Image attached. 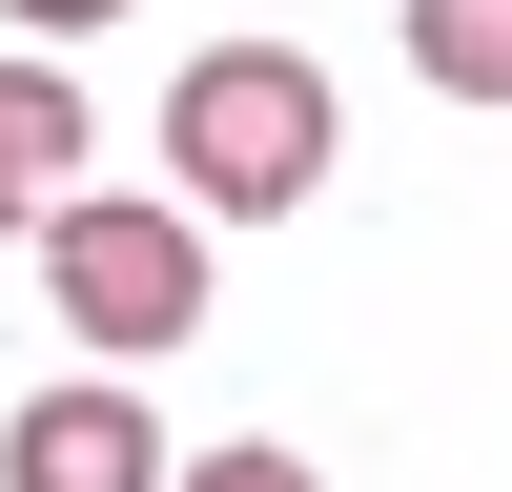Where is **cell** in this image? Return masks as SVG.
<instances>
[{
	"label": "cell",
	"mask_w": 512,
	"mask_h": 492,
	"mask_svg": "<svg viewBox=\"0 0 512 492\" xmlns=\"http://www.w3.org/2000/svg\"><path fill=\"white\" fill-rule=\"evenodd\" d=\"M164 164H185V205H226V226L308 205V185H328V62H287V41H205V62L164 82Z\"/></svg>",
	"instance_id": "cell-1"
},
{
	"label": "cell",
	"mask_w": 512,
	"mask_h": 492,
	"mask_svg": "<svg viewBox=\"0 0 512 492\" xmlns=\"http://www.w3.org/2000/svg\"><path fill=\"white\" fill-rule=\"evenodd\" d=\"M41 287H62L82 349H185V328H205V246H185V205H103V185H62V205H41Z\"/></svg>",
	"instance_id": "cell-2"
},
{
	"label": "cell",
	"mask_w": 512,
	"mask_h": 492,
	"mask_svg": "<svg viewBox=\"0 0 512 492\" xmlns=\"http://www.w3.org/2000/svg\"><path fill=\"white\" fill-rule=\"evenodd\" d=\"M0 492H164V410L103 390V369L82 390H21L0 410Z\"/></svg>",
	"instance_id": "cell-3"
},
{
	"label": "cell",
	"mask_w": 512,
	"mask_h": 492,
	"mask_svg": "<svg viewBox=\"0 0 512 492\" xmlns=\"http://www.w3.org/2000/svg\"><path fill=\"white\" fill-rule=\"evenodd\" d=\"M62 185H82V82H41V62H0V226H41Z\"/></svg>",
	"instance_id": "cell-4"
},
{
	"label": "cell",
	"mask_w": 512,
	"mask_h": 492,
	"mask_svg": "<svg viewBox=\"0 0 512 492\" xmlns=\"http://www.w3.org/2000/svg\"><path fill=\"white\" fill-rule=\"evenodd\" d=\"M410 62L451 103H512V0H410Z\"/></svg>",
	"instance_id": "cell-5"
},
{
	"label": "cell",
	"mask_w": 512,
	"mask_h": 492,
	"mask_svg": "<svg viewBox=\"0 0 512 492\" xmlns=\"http://www.w3.org/2000/svg\"><path fill=\"white\" fill-rule=\"evenodd\" d=\"M185 492H328V472H308V451H205Z\"/></svg>",
	"instance_id": "cell-6"
},
{
	"label": "cell",
	"mask_w": 512,
	"mask_h": 492,
	"mask_svg": "<svg viewBox=\"0 0 512 492\" xmlns=\"http://www.w3.org/2000/svg\"><path fill=\"white\" fill-rule=\"evenodd\" d=\"M123 0H0V41H103Z\"/></svg>",
	"instance_id": "cell-7"
}]
</instances>
